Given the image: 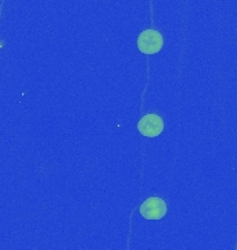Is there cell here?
Masks as SVG:
<instances>
[{
    "label": "cell",
    "mask_w": 237,
    "mask_h": 250,
    "mask_svg": "<svg viewBox=\"0 0 237 250\" xmlns=\"http://www.w3.org/2000/svg\"><path fill=\"white\" fill-rule=\"evenodd\" d=\"M136 45L138 49L140 50L143 54H156L158 53L162 46H164V38L162 35L158 32L157 29H144L141 31L139 36H138V41H136Z\"/></svg>",
    "instance_id": "cell-1"
},
{
    "label": "cell",
    "mask_w": 237,
    "mask_h": 250,
    "mask_svg": "<svg viewBox=\"0 0 237 250\" xmlns=\"http://www.w3.org/2000/svg\"><path fill=\"white\" fill-rule=\"evenodd\" d=\"M140 214L146 220H161L167 214V205L161 197H149L141 203Z\"/></svg>",
    "instance_id": "cell-2"
},
{
    "label": "cell",
    "mask_w": 237,
    "mask_h": 250,
    "mask_svg": "<svg viewBox=\"0 0 237 250\" xmlns=\"http://www.w3.org/2000/svg\"><path fill=\"white\" fill-rule=\"evenodd\" d=\"M138 129L146 138H156L164 131V121L157 114H146L138 123Z\"/></svg>",
    "instance_id": "cell-3"
}]
</instances>
